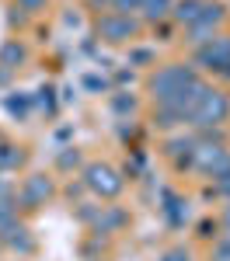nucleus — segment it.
<instances>
[{
  "label": "nucleus",
  "instance_id": "nucleus-1",
  "mask_svg": "<svg viewBox=\"0 0 230 261\" xmlns=\"http://www.w3.org/2000/svg\"><path fill=\"white\" fill-rule=\"evenodd\" d=\"M192 81H199L192 66H185V63H171V66H161V70L150 77V91H154L157 105H164V101H171L178 91H185Z\"/></svg>",
  "mask_w": 230,
  "mask_h": 261
},
{
  "label": "nucleus",
  "instance_id": "nucleus-2",
  "mask_svg": "<svg viewBox=\"0 0 230 261\" xmlns=\"http://www.w3.org/2000/svg\"><path fill=\"white\" fill-rule=\"evenodd\" d=\"M230 115V98L223 91H202V98L195 101V108L188 112V122L192 125H199V129H213V125H220V122H227Z\"/></svg>",
  "mask_w": 230,
  "mask_h": 261
},
{
  "label": "nucleus",
  "instance_id": "nucleus-3",
  "mask_svg": "<svg viewBox=\"0 0 230 261\" xmlns=\"http://www.w3.org/2000/svg\"><path fill=\"white\" fill-rule=\"evenodd\" d=\"M195 167L206 174V178H220V174H227L230 171V150L227 146H213V143H206V146H195Z\"/></svg>",
  "mask_w": 230,
  "mask_h": 261
},
{
  "label": "nucleus",
  "instance_id": "nucleus-4",
  "mask_svg": "<svg viewBox=\"0 0 230 261\" xmlns=\"http://www.w3.org/2000/svg\"><path fill=\"white\" fill-rule=\"evenodd\" d=\"M84 185H87L91 192L105 195V199H112V195L122 192V178H119L108 164H87V171H84Z\"/></svg>",
  "mask_w": 230,
  "mask_h": 261
},
{
  "label": "nucleus",
  "instance_id": "nucleus-5",
  "mask_svg": "<svg viewBox=\"0 0 230 261\" xmlns=\"http://www.w3.org/2000/svg\"><path fill=\"white\" fill-rule=\"evenodd\" d=\"M136 32H140V21L125 18V14H112V11H108V14L98 21V35H101L105 42H129Z\"/></svg>",
  "mask_w": 230,
  "mask_h": 261
},
{
  "label": "nucleus",
  "instance_id": "nucleus-6",
  "mask_svg": "<svg viewBox=\"0 0 230 261\" xmlns=\"http://www.w3.org/2000/svg\"><path fill=\"white\" fill-rule=\"evenodd\" d=\"M195 60L202 63V66H209V70H223L230 63V35H223V39H213V42H206L202 49H195Z\"/></svg>",
  "mask_w": 230,
  "mask_h": 261
},
{
  "label": "nucleus",
  "instance_id": "nucleus-7",
  "mask_svg": "<svg viewBox=\"0 0 230 261\" xmlns=\"http://www.w3.org/2000/svg\"><path fill=\"white\" fill-rule=\"evenodd\" d=\"M49 199H53V181L45 178V174H32V178H24V185H21V202H24L28 209L45 205Z\"/></svg>",
  "mask_w": 230,
  "mask_h": 261
},
{
  "label": "nucleus",
  "instance_id": "nucleus-8",
  "mask_svg": "<svg viewBox=\"0 0 230 261\" xmlns=\"http://www.w3.org/2000/svg\"><path fill=\"white\" fill-rule=\"evenodd\" d=\"M202 7H206V0H174V7H171V14L174 21H182V24H192V21L202 14Z\"/></svg>",
  "mask_w": 230,
  "mask_h": 261
},
{
  "label": "nucleus",
  "instance_id": "nucleus-9",
  "mask_svg": "<svg viewBox=\"0 0 230 261\" xmlns=\"http://www.w3.org/2000/svg\"><path fill=\"white\" fill-rule=\"evenodd\" d=\"M21 60H24V45H21V42L11 39V42L0 45V66H4V70H14Z\"/></svg>",
  "mask_w": 230,
  "mask_h": 261
},
{
  "label": "nucleus",
  "instance_id": "nucleus-10",
  "mask_svg": "<svg viewBox=\"0 0 230 261\" xmlns=\"http://www.w3.org/2000/svg\"><path fill=\"white\" fill-rule=\"evenodd\" d=\"M171 7H174V0H140V14L146 21H161L164 14H171Z\"/></svg>",
  "mask_w": 230,
  "mask_h": 261
},
{
  "label": "nucleus",
  "instance_id": "nucleus-11",
  "mask_svg": "<svg viewBox=\"0 0 230 261\" xmlns=\"http://www.w3.org/2000/svg\"><path fill=\"white\" fill-rule=\"evenodd\" d=\"M185 119V112H178L174 105H157V125L161 129H174V125H182Z\"/></svg>",
  "mask_w": 230,
  "mask_h": 261
},
{
  "label": "nucleus",
  "instance_id": "nucleus-12",
  "mask_svg": "<svg viewBox=\"0 0 230 261\" xmlns=\"http://www.w3.org/2000/svg\"><path fill=\"white\" fill-rule=\"evenodd\" d=\"M108 7H112V14H125V18H133V14L140 11V0H108Z\"/></svg>",
  "mask_w": 230,
  "mask_h": 261
},
{
  "label": "nucleus",
  "instance_id": "nucleus-13",
  "mask_svg": "<svg viewBox=\"0 0 230 261\" xmlns=\"http://www.w3.org/2000/svg\"><path fill=\"white\" fill-rule=\"evenodd\" d=\"M63 167V171H70V167H77V164H81V153H77V150H66V153H60V161H56Z\"/></svg>",
  "mask_w": 230,
  "mask_h": 261
},
{
  "label": "nucleus",
  "instance_id": "nucleus-14",
  "mask_svg": "<svg viewBox=\"0 0 230 261\" xmlns=\"http://www.w3.org/2000/svg\"><path fill=\"white\" fill-rule=\"evenodd\" d=\"M45 7V0H18V7L14 11H24V14H35V11H42Z\"/></svg>",
  "mask_w": 230,
  "mask_h": 261
},
{
  "label": "nucleus",
  "instance_id": "nucleus-15",
  "mask_svg": "<svg viewBox=\"0 0 230 261\" xmlns=\"http://www.w3.org/2000/svg\"><path fill=\"white\" fill-rule=\"evenodd\" d=\"M213 261H230V237L216 244V251H213Z\"/></svg>",
  "mask_w": 230,
  "mask_h": 261
},
{
  "label": "nucleus",
  "instance_id": "nucleus-16",
  "mask_svg": "<svg viewBox=\"0 0 230 261\" xmlns=\"http://www.w3.org/2000/svg\"><path fill=\"white\" fill-rule=\"evenodd\" d=\"M213 192H220V195H230V171L216 178V185H213Z\"/></svg>",
  "mask_w": 230,
  "mask_h": 261
},
{
  "label": "nucleus",
  "instance_id": "nucleus-17",
  "mask_svg": "<svg viewBox=\"0 0 230 261\" xmlns=\"http://www.w3.org/2000/svg\"><path fill=\"white\" fill-rule=\"evenodd\" d=\"M223 223H227V226H230V205H227V209H223Z\"/></svg>",
  "mask_w": 230,
  "mask_h": 261
}]
</instances>
